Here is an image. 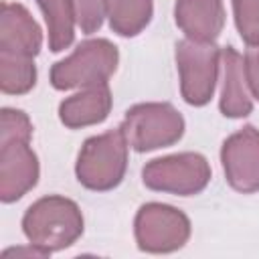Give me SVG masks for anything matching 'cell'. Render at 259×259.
<instances>
[{
    "mask_svg": "<svg viewBox=\"0 0 259 259\" xmlns=\"http://www.w3.org/2000/svg\"><path fill=\"white\" fill-rule=\"evenodd\" d=\"M22 231L28 243H34L49 253L61 251L81 237L83 214L75 200L61 194H49L26 208Z\"/></svg>",
    "mask_w": 259,
    "mask_h": 259,
    "instance_id": "obj_1",
    "label": "cell"
},
{
    "mask_svg": "<svg viewBox=\"0 0 259 259\" xmlns=\"http://www.w3.org/2000/svg\"><path fill=\"white\" fill-rule=\"evenodd\" d=\"M127 140L121 130H111L85 140L79 150L75 174L77 180L97 192L115 188L127 168Z\"/></svg>",
    "mask_w": 259,
    "mask_h": 259,
    "instance_id": "obj_2",
    "label": "cell"
},
{
    "mask_svg": "<svg viewBox=\"0 0 259 259\" xmlns=\"http://www.w3.org/2000/svg\"><path fill=\"white\" fill-rule=\"evenodd\" d=\"M119 61L117 47L107 38H87L77 49L57 61L51 69V85L59 91L107 83Z\"/></svg>",
    "mask_w": 259,
    "mask_h": 259,
    "instance_id": "obj_3",
    "label": "cell"
},
{
    "mask_svg": "<svg viewBox=\"0 0 259 259\" xmlns=\"http://www.w3.org/2000/svg\"><path fill=\"white\" fill-rule=\"evenodd\" d=\"M130 148L152 152L176 144L184 134V117L170 103H138L125 111L119 125Z\"/></svg>",
    "mask_w": 259,
    "mask_h": 259,
    "instance_id": "obj_4",
    "label": "cell"
},
{
    "mask_svg": "<svg viewBox=\"0 0 259 259\" xmlns=\"http://www.w3.org/2000/svg\"><path fill=\"white\" fill-rule=\"evenodd\" d=\"M180 93L188 105H206L214 93L221 71V49L214 42L182 38L176 45Z\"/></svg>",
    "mask_w": 259,
    "mask_h": 259,
    "instance_id": "obj_5",
    "label": "cell"
},
{
    "mask_svg": "<svg viewBox=\"0 0 259 259\" xmlns=\"http://www.w3.org/2000/svg\"><path fill=\"white\" fill-rule=\"evenodd\" d=\"M142 180L156 192L192 196L210 182V164L202 154L180 152L148 162L142 168Z\"/></svg>",
    "mask_w": 259,
    "mask_h": 259,
    "instance_id": "obj_6",
    "label": "cell"
},
{
    "mask_svg": "<svg viewBox=\"0 0 259 259\" xmlns=\"http://www.w3.org/2000/svg\"><path fill=\"white\" fill-rule=\"evenodd\" d=\"M136 243L146 253H172L186 245L190 237L188 217L170 204L148 202L134 219Z\"/></svg>",
    "mask_w": 259,
    "mask_h": 259,
    "instance_id": "obj_7",
    "label": "cell"
},
{
    "mask_svg": "<svg viewBox=\"0 0 259 259\" xmlns=\"http://www.w3.org/2000/svg\"><path fill=\"white\" fill-rule=\"evenodd\" d=\"M221 162L227 182L243 192L259 190V130L245 125L231 134L221 148Z\"/></svg>",
    "mask_w": 259,
    "mask_h": 259,
    "instance_id": "obj_8",
    "label": "cell"
},
{
    "mask_svg": "<svg viewBox=\"0 0 259 259\" xmlns=\"http://www.w3.org/2000/svg\"><path fill=\"white\" fill-rule=\"evenodd\" d=\"M38 158L28 140L0 142V200L22 198L38 180Z\"/></svg>",
    "mask_w": 259,
    "mask_h": 259,
    "instance_id": "obj_9",
    "label": "cell"
},
{
    "mask_svg": "<svg viewBox=\"0 0 259 259\" xmlns=\"http://www.w3.org/2000/svg\"><path fill=\"white\" fill-rule=\"evenodd\" d=\"M174 20L186 38L214 42L225 26L223 0H176Z\"/></svg>",
    "mask_w": 259,
    "mask_h": 259,
    "instance_id": "obj_10",
    "label": "cell"
},
{
    "mask_svg": "<svg viewBox=\"0 0 259 259\" xmlns=\"http://www.w3.org/2000/svg\"><path fill=\"white\" fill-rule=\"evenodd\" d=\"M111 91L107 83L81 87L59 105V119L71 130L101 123L111 111Z\"/></svg>",
    "mask_w": 259,
    "mask_h": 259,
    "instance_id": "obj_11",
    "label": "cell"
},
{
    "mask_svg": "<svg viewBox=\"0 0 259 259\" xmlns=\"http://www.w3.org/2000/svg\"><path fill=\"white\" fill-rule=\"evenodd\" d=\"M42 45V32L36 20L22 4L2 2L0 8V51L36 57Z\"/></svg>",
    "mask_w": 259,
    "mask_h": 259,
    "instance_id": "obj_12",
    "label": "cell"
},
{
    "mask_svg": "<svg viewBox=\"0 0 259 259\" xmlns=\"http://www.w3.org/2000/svg\"><path fill=\"white\" fill-rule=\"evenodd\" d=\"M221 69H223V85H221V113L225 117H245L253 111V95L249 91L245 79L243 57L233 49H221Z\"/></svg>",
    "mask_w": 259,
    "mask_h": 259,
    "instance_id": "obj_13",
    "label": "cell"
},
{
    "mask_svg": "<svg viewBox=\"0 0 259 259\" xmlns=\"http://www.w3.org/2000/svg\"><path fill=\"white\" fill-rule=\"evenodd\" d=\"M49 30V49L61 53L71 47L75 38L77 12L73 0H36Z\"/></svg>",
    "mask_w": 259,
    "mask_h": 259,
    "instance_id": "obj_14",
    "label": "cell"
},
{
    "mask_svg": "<svg viewBox=\"0 0 259 259\" xmlns=\"http://www.w3.org/2000/svg\"><path fill=\"white\" fill-rule=\"evenodd\" d=\"M154 0H109L107 20L113 32L119 36L140 34L152 20Z\"/></svg>",
    "mask_w": 259,
    "mask_h": 259,
    "instance_id": "obj_15",
    "label": "cell"
},
{
    "mask_svg": "<svg viewBox=\"0 0 259 259\" xmlns=\"http://www.w3.org/2000/svg\"><path fill=\"white\" fill-rule=\"evenodd\" d=\"M36 83L34 57L0 51V89L8 95L28 93Z\"/></svg>",
    "mask_w": 259,
    "mask_h": 259,
    "instance_id": "obj_16",
    "label": "cell"
},
{
    "mask_svg": "<svg viewBox=\"0 0 259 259\" xmlns=\"http://www.w3.org/2000/svg\"><path fill=\"white\" fill-rule=\"evenodd\" d=\"M235 24L247 47H259V0H231Z\"/></svg>",
    "mask_w": 259,
    "mask_h": 259,
    "instance_id": "obj_17",
    "label": "cell"
},
{
    "mask_svg": "<svg viewBox=\"0 0 259 259\" xmlns=\"http://www.w3.org/2000/svg\"><path fill=\"white\" fill-rule=\"evenodd\" d=\"M32 136V123L20 109L4 107L0 115V142L6 140H28Z\"/></svg>",
    "mask_w": 259,
    "mask_h": 259,
    "instance_id": "obj_18",
    "label": "cell"
},
{
    "mask_svg": "<svg viewBox=\"0 0 259 259\" xmlns=\"http://www.w3.org/2000/svg\"><path fill=\"white\" fill-rule=\"evenodd\" d=\"M107 2L109 0H73L77 12V24L85 34H91L101 28L107 18Z\"/></svg>",
    "mask_w": 259,
    "mask_h": 259,
    "instance_id": "obj_19",
    "label": "cell"
},
{
    "mask_svg": "<svg viewBox=\"0 0 259 259\" xmlns=\"http://www.w3.org/2000/svg\"><path fill=\"white\" fill-rule=\"evenodd\" d=\"M243 67H245V79L249 85V91L253 99L259 101V47H249L245 57H243Z\"/></svg>",
    "mask_w": 259,
    "mask_h": 259,
    "instance_id": "obj_20",
    "label": "cell"
},
{
    "mask_svg": "<svg viewBox=\"0 0 259 259\" xmlns=\"http://www.w3.org/2000/svg\"><path fill=\"white\" fill-rule=\"evenodd\" d=\"M10 255H24V257H47L51 255L49 251H45L42 247L34 245V243H28V247H10L4 251V257H10Z\"/></svg>",
    "mask_w": 259,
    "mask_h": 259,
    "instance_id": "obj_21",
    "label": "cell"
}]
</instances>
